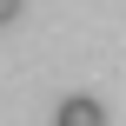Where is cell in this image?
Masks as SVG:
<instances>
[{
  "label": "cell",
  "mask_w": 126,
  "mask_h": 126,
  "mask_svg": "<svg viewBox=\"0 0 126 126\" xmlns=\"http://www.w3.org/2000/svg\"><path fill=\"white\" fill-rule=\"evenodd\" d=\"M53 126H106V100H93V93H66V100L53 106Z\"/></svg>",
  "instance_id": "1"
},
{
  "label": "cell",
  "mask_w": 126,
  "mask_h": 126,
  "mask_svg": "<svg viewBox=\"0 0 126 126\" xmlns=\"http://www.w3.org/2000/svg\"><path fill=\"white\" fill-rule=\"evenodd\" d=\"M20 20V0H0V27H13Z\"/></svg>",
  "instance_id": "2"
}]
</instances>
